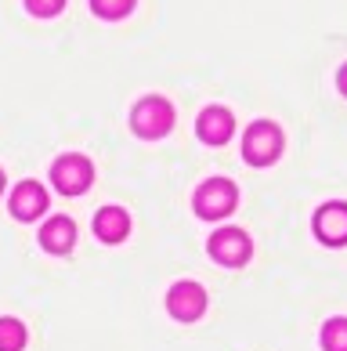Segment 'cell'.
I'll return each mask as SVG.
<instances>
[{"label": "cell", "instance_id": "1", "mask_svg": "<svg viewBox=\"0 0 347 351\" xmlns=\"http://www.w3.org/2000/svg\"><path fill=\"white\" fill-rule=\"evenodd\" d=\"M131 127L138 138L145 141H156V138H166L174 131V106L159 95H149L141 98L138 106L131 109Z\"/></svg>", "mask_w": 347, "mask_h": 351}, {"label": "cell", "instance_id": "2", "mask_svg": "<svg viewBox=\"0 0 347 351\" xmlns=\"http://www.w3.org/2000/svg\"><path fill=\"white\" fill-rule=\"evenodd\" d=\"M282 156V127L272 120H257L242 134V160L250 167H272Z\"/></svg>", "mask_w": 347, "mask_h": 351}, {"label": "cell", "instance_id": "3", "mask_svg": "<svg viewBox=\"0 0 347 351\" xmlns=\"http://www.w3.org/2000/svg\"><path fill=\"white\" fill-rule=\"evenodd\" d=\"M94 181V167L87 156L80 152H66L51 163V185H55L62 196H83Z\"/></svg>", "mask_w": 347, "mask_h": 351}, {"label": "cell", "instance_id": "4", "mask_svg": "<svg viewBox=\"0 0 347 351\" xmlns=\"http://www.w3.org/2000/svg\"><path fill=\"white\" fill-rule=\"evenodd\" d=\"M235 203H239V189L231 185L228 178H210V181H203V185L196 189V196H192L196 214L207 217V221L228 217L231 210H235Z\"/></svg>", "mask_w": 347, "mask_h": 351}, {"label": "cell", "instance_id": "5", "mask_svg": "<svg viewBox=\"0 0 347 351\" xmlns=\"http://www.w3.org/2000/svg\"><path fill=\"white\" fill-rule=\"evenodd\" d=\"M207 254L224 268H242L253 254V243L242 228H217L207 239Z\"/></svg>", "mask_w": 347, "mask_h": 351}, {"label": "cell", "instance_id": "6", "mask_svg": "<svg viewBox=\"0 0 347 351\" xmlns=\"http://www.w3.org/2000/svg\"><path fill=\"white\" fill-rule=\"evenodd\" d=\"M166 311L177 319V322H196L203 311H207V290L192 279H181L166 290Z\"/></svg>", "mask_w": 347, "mask_h": 351}, {"label": "cell", "instance_id": "7", "mask_svg": "<svg viewBox=\"0 0 347 351\" xmlns=\"http://www.w3.org/2000/svg\"><path fill=\"white\" fill-rule=\"evenodd\" d=\"M311 228H315V239L318 243H326V246H347V203L344 199H333L326 206H318Z\"/></svg>", "mask_w": 347, "mask_h": 351}, {"label": "cell", "instance_id": "8", "mask_svg": "<svg viewBox=\"0 0 347 351\" xmlns=\"http://www.w3.org/2000/svg\"><path fill=\"white\" fill-rule=\"evenodd\" d=\"M8 206L18 221H36V217L47 214V189L40 181H22V185H15V192H11Z\"/></svg>", "mask_w": 347, "mask_h": 351}, {"label": "cell", "instance_id": "9", "mask_svg": "<svg viewBox=\"0 0 347 351\" xmlns=\"http://www.w3.org/2000/svg\"><path fill=\"white\" fill-rule=\"evenodd\" d=\"M196 131L207 145H224L235 134V116H231L224 106H207L196 120Z\"/></svg>", "mask_w": 347, "mask_h": 351}, {"label": "cell", "instance_id": "10", "mask_svg": "<svg viewBox=\"0 0 347 351\" xmlns=\"http://www.w3.org/2000/svg\"><path fill=\"white\" fill-rule=\"evenodd\" d=\"M40 246L47 254H69L73 246H76V221L66 217V214H58V217H51L47 225L40 228Z\"/></svg>", "mask_w": 347, "mask_h": 351}, {"label": "cell", "instance_id": "11", "mask_svg": "<svg viewBox=\"0 0 347 351\" xmlns=\"http://www.w3.org/2000/svg\"><path fill=\"white\" fill-rule=\"evenodd\" d=\"M94 236L101 243H123L131 236V214L123 206H101L94 214Z\"/></svg>", "mask_w": 347, "mask_h": 351}, {"label": "cell", "instance_id": "12", "mask_svg": "<svg viewBox=\"0 0 347 351\" xmlns=\"http://www.w3.org/2000/svg\"><path fill=\"white\" fill-rule=\"evenodd\" d=\"M25 341H29V333L18 319H0V351H22Z\"/></svg>", "mask_w": 347, "mask_h": 351}, {"label": "cell", "instance_id": "13", "mask_svg": "<svg viewBox=\"0 0 347 351\" xmlns=\"http://www.w3.org/2000/svg\"><path fill=\"white\" fill-rule=\"evenodd\" d=\"M322 348L326 351H347V319L337 315L322 326Z\"/></svg>", "mask_w": 347, "mask_h": 351}, {"label": "cell", "instance_id": "14", "mask_svg": "<svg viewBox=\"0 0 347 351\" xmlns=\"http://www.w3.org/2000/svg\"><path fill=\"white\" fill-rule=\"evenodd\" d=\"M134 4H138V0H91V11H94L98 19L116 22V19H127V15H131Z\"/></svg>", "mask_w": 347, "mask_h": 351}, {"label": "cell", "instance_id": "15", "mask_svg": "<svg viewBox=\"0 0 347 351\" xmlns=\"http://www.w3.org/2000/svg\"><path fill=\"white\" fill-rule=\"evenodd\" d=\"M25 8H29V15H36V19H55V15H62L66 0H25Z\"/></svg>", "mask_w": 347, "mask_h": 351}, {"label": "cell", "instance_id": "16", "mask_svg": "<svg viewBox=\"0 0 347 351\" xmlns=\"http://www.w3.org/2000/svg\"><path fill=\"white\" fill-rule=\"evenodd\" d=\"M337 87H340V95L347 98V66H340V73H337Z\"/></svg>", "mask_w": 347, "mask_h": 351}, {"label": "cell", "instance_id": "17", "mask_svg": "<svg viewBox=\"0 0 347 351\" xmlns=\"http://www.w3.org/2000/svg\"><path fill=\"white\" fill-rule=\"evenodd\" d=\"M4 185H8V174H4V171H0V192H4Z\"/></svg>", "mask_w": 347, "mask_h": 351}]
</instances>
